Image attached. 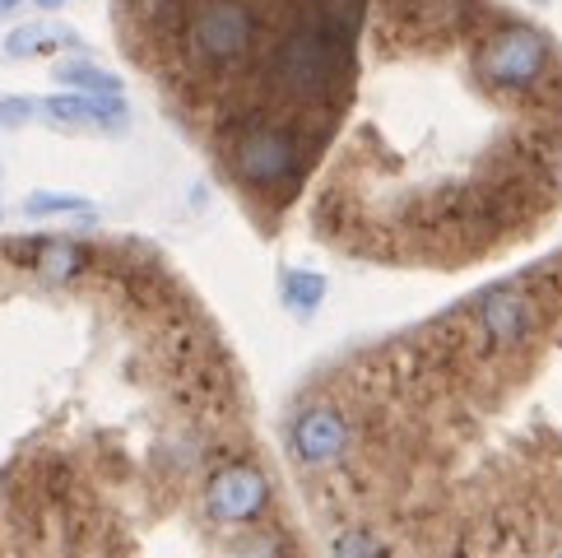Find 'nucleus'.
I'll return each instance as SVG.
<instances>
[{"mask_svg":"<svg viewBox=\"0 0 562 558\" xmlns=\"http://www.w3.org/2000/svg\"><path fill=\"white\" fill-rule=\"evenodd\" d=\"M10 10H19V0H0V14H10Z\"/></svg>","mask_w":562,"mask_h":558,"instance_id":"9","label":"nucleus"},{"mask_svg":"<svg viewBox=\"0 0 562 558\" xmlns=\"http://www.w3.org/2000/svg\"><path fill=\"white\" fill-rule=\"evenodd\" d=\"M56 85H70L79 93H122V79H116L112 70H98L89 62H66L56 66Z\"/></svg>","mask_w":562,"mask_h":558,"instance_id":"5","label":"nucleus"},{"mask_svg":"<svg viewBox=\"0 0 562 558\" xmlns=\"http://www.w3.org/2000/svg\"><path fill=\"white\" fill-rule=\"evenodd\" d=\"M75 47L79 37L70 33V29H61V24H24V29H14L10 37H5V52L10 56H43V52H52V47Z\"/></svg>","mask_w":562,"mask_h":558,"instance_id":"4","label":"nucleus"},{"mask_svg":"<svg viewBox=\"0 0 562 558\" xmlns=\"http://www.w3.org/2000/svg\"><path fill=\"white\" fill-rule=\"evenodd\" d=\"M29 214H66V210H89L79 196H52V191H37V196H29V205H24Z\"/></svg>","mask_w":562,"mask_h":558,"instance_id":"6","label":"nucleus"},{"mask_svg":"<svg viewBox=\"0 0 562 558\" xmlns=\"http://www.w3.org/2000/svg\"><path fill=\"white\" fill-rule=\"evenodd\" d=\"M43 112L56 126H122L126 122V108L116 93H61V98H47Z\"/></svg>","mask_w":562,"mask_h":558,"instance_id":"3","label":"nucleus"},{"mask_svg":"<svg viewBox=\"0 0 562 558\" xmlns=\"http://www.w3.org/2000/svg\"><path fill=\"white\" fill-rule=\"evenodd\" d=\"M33 108H37V103H29V98H5V103H0V122L19 126L24 116H33Z\"/></svg>","mask_w":562,"mask_h":558,"instance_id":"7","label":"nucleus"},{"mask_svg":"<svg viewBox=\"0 0 562 558\" xmlns=\"http://www.w3.org/2000/svg\"><path fill=\"white\" fill-rule=\"evenodd\" d=\"M256 43H260V14L251 10V0H200V10L191 14L187 47L205 75H228L247 66Z\"/></svg>","mask_w":562,"mask_h":558,"instance_id":"2","label":"nucleus"},{"mask_svg":"<svg viewBox=\"0 0 562 558\" xmlns=\"http://www.w3.org/2000/svg\"><path fill=\"white\" fill-rule=\"evenodd\" d=\"M284 475L330 558H562V261L321 372Z\"/></svg>","mask_w":562,"mask_h":558,"instance_id":"1","label":"nucleus"},{"mask_svg":"<svg viewBox=\"0 0 562 558\" xmlns=\"http://www.w3.org/2000/svg\"><path fill=\"white\" fill-rule=\"evenodd\" d=\"M33 5H37V10H61L66 0H33Z\"/></svg>","mask_w":562,"mask_h":558,"instance_id":"8","label":"nucleus"}]
</instances>
